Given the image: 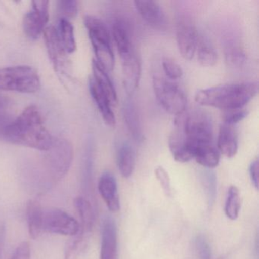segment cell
<instances>
[{"mask_svg": "<svg viewBox=\"0 0 259 259\" xmlns=\"http://www.w3.org/2000/svg\"><path fill=\"white\" fill-rule=\"evenodd\" d=\"M259 163L257 159L252 162L249 166V175L251 177V182L256 189H258L259 180Z\"/></svg>", "mask_w": 259, "mask_h": 259, "instance_id": "cell-36", "label": "cell"}, {"mask_svg": "<svg viewBox=\"0 0 259 259\" xmlns=\"http://www.w3.org/2000/svg\"><path fill=\"white\" fill-rule=\"evenodd\" d=\"M258 92L257 82H242L223 84L201 89L195 94V100L198 104L221 110L242 109Z\"/></svg>", "mask_w": 259, "mask_h": 259, "instance_id": "cell-2", "label": "cell"}, {"mask_svg": "<svg viewBox=\"0 0 259 259\" xmlns=\"http://www.w3.org/2000/svg\"><path fill=\"white\" fill-rule=\"evenodd\" d=\"M79 229V223L64 210L58 208L44 210V232L72 236L78 233Z\"/></svg>", "mask_w": 259, "mask_h": 259, "instance_id": "cell-8", "label": "cell"}, {"mask_svg": "<svg viewBox=\"0 0 259 259\" xmlns=\"http://www.w3.org/2000/svg\"><path fill=\"white\" fill-rule=\"evenodd\" d=\"M98 191L106 205L111 212L119 211L120 209L117 182L113 174L104 172L98 182Z\"/></svg>", "mask_w": 259, "mask_h": 259, "instance_id": "cell-14", "label": "cell"}, {"mask_svg": "<svg viewBox=\"0 0 259 259\" xmlns=\"http://www.w3.org/2000/svg\"><path fill=\"white\" fill-rule=\"evenodd\" d=\"M240 209L241 197L239 189L236 186H231L227 192L224 207L226 216L231 221H236L239 217Z\"/></svg>", "mask_w": 259, "mask_h": 259, "instance_id": "cell-26", "label": "cell"}, {"mask_svg": "<svg viewBox=\"0 0 259 259\" xmlns=\"http://www.w3.org/2000/svg\"><path fill=\"white\" fill-rule=\"evenodd\" d=\"M134 4L141 17L151 28L159 31L166 29L167 19L158 2L151 0H136Z\"/></svg>", "mask_w": 259, "mask_h": 259, "instance_id": "cell-10", "label": "cell"}, {"mask_svg": "<svg viewBox=\"0 0 259 259\" xmlns=\"http://www.w3.org/2000/svg\"><path fill=\"white\" fill-rule=\"evenodd\" d=\"M57 32L65 53L72 54L75 52L77 48L76 41H75L74 27L70 21L60 19L59 31H57Z\"/></svg>", "mask_w": 259, "mask_h": 259, "instance_id": "cell-25", "label": "cell"}, {"mask_svg": "<svg viewBox=\"0 0 259 259\" xmlns=\"http://www.w3.org/2000/svg\"><path fill=\"white\" fill-rule=\"evenodd\" d=\"M218 150L220 154L228 158L236 155L238 151V138L233 125L224 123L220 127Z\"/></svg>", "mask_w": 259, "mask_h": 259, "instance_id": "cell-18", "label": "cell"}, {"mask_svg": "<svg viewBox=\"0 0 259 259\" xmlns=\"http://www.w3.org/2000/svg\"><path fill=\"white\" fill-rule=\"evenodd\" d=\"M202 181L207 191L209 204H212L214 202L215 197H216L217 183L215 174L212 171H205L203 174Z\"/></svg>", "mask_w": 259, "mask_h": 259, "instance_id": "cell-31", "label": "cell"}, {"mask_svg": "<svg viewBox=\"0 0 259 259\" xmlns=\"http://www.w3.org/2000/svg\"><path fill=\"white\" fill-rule=\"evenodd\" d=\"M0 136L13 145L47 151L52 146L54 138L45 126L40 110L31 105L4 126Z\"/></svg>", "mask_w": 259, "mask_h": 259, "instance_id": "cell-1", "label": "cell"}, {"mask_svg": "<svg viewBox=\"0 0 259 259\" xmlns=\"http://www.w3.org/2000/svg\"><path fill=\"white\" fill-rule=\"evenodd\" d=\"M84 25L96 56L95 60L106 71H111L114 68L115 57L107 26L101 19L92 16L84 18Z\"/></svg>", "mask_w": 259, "mask_h": 259, "instance_id": "cell-5", "label": "cell"}, {"mask_svg": "<svg viewBox=\"0 0 259 259\" xmlns=\"http://www.w3.org/2000/svg\"><path fill=\"white\" fill-rule=\"evenodd\" d=\"M92 78L98 87L108 97L113 106L116 105L117 104V94L110 76L107 74V71H106L95 60L92 61Z\"/></svg>", "mask_w": 259, "mask_h": 259, "instance_id": "cell-22", "label": "cell"}, {"mask_svg": "<svg viewBox=\"0 0 259 259\" xmlns=\"http://www.w3.org/2000/svg\"><path fill=\"white\" fill-rule=\"evenodd\" d=\"M181 130L193 148L199 144L212 142L213 124L209 115L204 112L195 110L188 114L181 125Z\"/></svg>", "mask_w": 259, "mask_h": 259, "instance_id": "cell-7", "label": "cell"}, {"mask_svg": "<svg viewBox=\"0 0 259 259\" xmlns=\"http://www.w3.org/2000/svg\"><path fill=\"white\" fill-rule=\"evenodd\" d=\"M57 8L59 14L61 16V19L66 20L69 21V19H74L78 14V2L75 0L59 1L57 2Z\"/></svg>", "mask_w": 259, "mask_h": 259, "instance_id": "cell-29", "label": "cell"}, {"mask_svg": "<svg viewBox=\"0 0 259 259\" xmlns=\"http://www.w3.org/2000/svg\"><path fill=\"white\" fill-rule=\"evenodd\" d=\"M6 227L5 224L3 221H0V256L2 254L3 248H4V241H5Z\"/></svg>", "mask_w": 259, "mask_h": 259, "instance_id": "cell-37", "label": "cell"}, {"mask_svg": "<svg viewBox=\"0 0 259 259\" xmlns=\"http://www.w3.org/2000/svg\"><path fill=\"white\" fill-rule=\"evenodd\" d=\"M124 115L127 125L133 138L136 141L142 140V132L139 122V116L136 113V108L132 103H127L124 109Z\"/></svg>", "mask_w": 259, "mask_h": 259, "instance_id": "cell-27", "label": "cell"}, {"mask_svg": "<svg viewBox=\"0 0 259 259\" xmlns=\"http://www.w3.org/2000/svg\"><path fill=\"white\" fill-rule=\"evenodd\" d=\"M43 34L50 60L56 72H59L63 66L65 51L60 43L57 30L54 26H48Z\"/></svg>", "mask_w": 259, "mask_h": 259, "instance_id": "cell-15", "label": "cell"}, {"mask_svg": "<svg viewBox=\"0 0 259 259\" xmlns=\"http://www.w3.org/2000/svg\"><path fill=\"white\" fill-rule=\"evenodd\" d=\"M177 43L179 51L185 60H191L195 57L198 49V33L192 24L181 22L177 29Z\"/></svg>", "mask_w": 259, "mask_h": 259, "instance_id": "cell-11", "label": "cell"}, {"mask_svg": "<svg viewBox=\"0 0 259 259\" xmlns=\"http://www.w3.org/2000/svg\"><path fill=\"white\" fill-rule=\"evenodd\" d=\"M113 36L119 57L134 51L130 28L126 22L118 19L113 25Z\"/></svg>", "mask_w": 259, "mask_h": 259, "instance_id": "cell-21", "label": "cell"}, {"mask_svg": "<svg viewBox=\"0 0 259 259\" xmlns=\"http://www.w3.org/2000/svg\"><path fill=\"white\" fill-rule=\"evenodd\" d=\"M30 11L23 19V30L31 40H37L47 28L49 21V2L33 1Z\"/></svg>", "mask_w": 259, "mask_h": 259, "instance_id": "cell-9", "label": "cell"}, {"mask_svg": "<svg viewBox=\"0 0 259 259\" xmlns=\"http://www.w3.org/2000/svg\"><path fill=\"white\" fill-rule=\"evenodd\" d=\"M45 152L40 192L49 190L51 186L63 180L69 172L73 160V147L66 139H54L52 146Z\"/></svg>", "mask_w": 259, "mask_h": 259, "instance_id": "cell-3", "label": "cell"}, {"mask_svg": "<svg viewBox=\"0 0 259 259\" xmlns=\"http://www.w3.org/2000/svg\"><path fill=\"white\" fill-rule=\"evenodd\" d=\"M136 152L133 147L127 142L122 144L117 151V165L124 178L131 177L136 167Z\"/></svg>", "mask_w": 259, "mask_h": 259, "instance_id": "cell-23", "label": "cell"}, {"mask_svg": "<svg viewBox=\"0 0 259 259\" xmlns=\"http://www.w3.org/2000/svg\"><path fill=\"white\" fill-rule=\"evenodd\" d=\"M74 203L81 221L80 228L89 234L92 231L95 221V214L92 204L87 198L82 196L77 197Z\"/></svg>", "mask_w": 259, "mask_h": 259, "instance_id": "cell-24", "label": "cell"}, {"mask_svg": "<svg viewBox=\"0 0 259 259\" xmlns=\"http://www.w3.org/2000/svg\"><path fill=\"white\" fill-rule=\"evenodd\" d=\"M247 116H248V112L246 110H242V109L227 110L223 116V119H224V124L233 125L245 119Z\"/></svg>", "mask_w": 259, "mask_h": 259, "instance_id": "cell-33", "label": "cell"}, {"mask_svg": "<svg viewBox=\"0 0 259 259\" xmlns=\"http://www.w3.org/2000/svg\"><path fill=\"white\" fill-rule=\"evenodd\" d=\"M197 53H198V63L201 66L204 67H210L216 64L218 54L214 48L210 44L204 40H202L201 43H198Z\"/></svg>", "mask_w": 259, "mask_h": 259, "instance_id": "cell-28", "label": "cell"}, {"mask_svg": "<svg viewBox=\"0 0 259 259\" xmlns=\"http://www.w3.org/2000/svg\"><path fill=\"white\" fill-rule=\"evenodd\" d=\"M101 259H119L117 227L114 220L105 218L101 227Z\"/></svg>", "mask_w": 259, "mask_h": 259, "instance_id": "cell-12", "label": "cell"}, {"mask_svg": "<svg viewBox=\"0 0 259 259\" xmlns=\"http://www.w3.org/2000/svg\"><path fill=\"white\" fill-rule=\"evenodd\" d=\"M169 147L176 161L187 163L193 159V147L185 137L181 128L174 130L169 136Z\"/></svg>", "mask_w": 259, "mask_h": 259, "instance_id": "cell-16", "label": "cell"}, {"mask_svg": "<svg viewBox=\"0 0 259 259\" xmlns=\"http://www.w3.org/2000/svg\"><path fill=\"white\" fill-rule=\"evenodd\" d=\"M28 232L32 239H38L43 231L44 209L38 201L30 200L27 204Z\"/></svg>", "mask_w": 259, "mask_h": 259, "instance_id": "cell-20", "label": "cell"}, {"mask_svg": "<svg viewBox=\"0 0 259 259\" xmlns=\"http://www.w3.org/2000/svg\"><path fill=\"white\" fill-rule=\"evenodd\" d=\"M89 90L104 122L109 126L114 127L116 121V116L112 110L113 104L108 97L98 87L92 77L89 79Z\"/></svg>", "mask_w": 259, "mask_h": 259, "instance_id": "cell-17", "label": "cell"}, {"mask_svg": "<svg viewBox=\"0 0 259 259\" xmlns=\"http://www.w3.org/2000/svg\"><path fill=\"white\" fill-rule=\"evenodd\" d=\"M195 248L199 259H211V250L208 242L202 235L195 239Z\"/></svg>", "mask_w": 259, "mask_h": 259, "instance_id": "cell-32", "label": "cell"}, {"mask_svg": "<svg viewBox=\"0 0 259 259\" xmlns=\"http://www.w3.org/2000/svg\"><path fill=\"white\" fill-rule=\"evenodd\" d=\"M153 87L160 105L167 113L177 116L184 113L187 98L178 84L162 77L154 76Z\"/></svg>", "mask_w": 259, "mask_h": 259, "instance_id": "cell-6", "label": "cell"}, {"mask_svg": "<svg viewBox=\"0 0 259 259\" xmlns=\"http://www.w3.org/2000/svg\"><path fill=\"white\" fill-rule=\"evenodd\" d=\"M193 159L203 167L213 169L219 164L221 154L212 143L199 144L194 147Z\"/></svg>", "mask_w": 259, "mask_h": 259, "instance_id": "cell-19", "label": "cell"}, {"mask_svg": "<svg viewBox=\"0 0 259 259\" xmlns=\"http://www.w3.org/2000/svg\"><path fill=\"white\" fill-rule=\"evenodd\" d=\"M41 82L37 70L28 66L0 68V91L35 93Z\"/></svg>", "mask_w": 259, "mask_h": 259, "instance_id": "cell-4", "label": "cell"}, {"mask_svg": "<svg viewBox=\"0 0 259 259\" xmlns=\"http://www.w3.org/2000/svg\"><path fill=\"white\" fill-rule=\"evenodd\" d=\"M162 66H163V72L169 79H179L183 76V71L181 66L172 59L165 57L162 61Z\"/></svg>", "mask_w": 259, "mask_h": 259, "instance_id": "cell-30", "label": "cell"}, {"mask_svg": "<svg viewBox=\"0 0 259 259\" xmlns=\"http://www.w3.org/2000/svg\"><path fill=\"white\" fill-rule=\"evenodd\" d=\"M7 118L6 117L5 115L3 114L2 113H0V133L2 131L3 128H4L7 124H8L9 122H7Z\"/></svg>", "mask_w": 259, "mask_h": 259, "instance_id": "cell-38", "label": "cell"}, {"mask_svg": "<svg viewBox=\"0 0 259 259\" xmlns=\"http://www.w3.org/2000/svg\"><path fill=\"white\" fill-rule=\"evenodd\" d=\"M155 175L157 180L161 186L162 189L164 192L166 196L169 197L171 195V183L169 174L166 172V169L162 166H158L155 169Z\"/></svg>", "mask_w": 259, "mask_h": 259, "instance_id": "cell-34", "label": "cell"}, {"mask_svg": "<svg viewBox=\"0 0 259 259\" xmlns=\"http://www.w3.org/2000/svg\"><path fill=\"white\" fill-rule=\"evenodd\" d=\"M10 259H31V247L28 242H23L15 250Z\"/></svg>", "mask_w": 259, "mask_h": 259, "instance_id": "cell-35", "label": "cell"}, {"mask_svg": "<svg viewBox=\"0 0 259 259\" xmlns=\"http://www.w3.org/2000/svg\"><path fill=\"white\" fill-rule=\"evenodd\" d=\"M123 82L128 95H131L139 86L142 67L136 52L121 56Z\"/></svg>", "mask_w": 259, "mask_h": 259, "instance_id": "cell-13", "label": "cell"}, {"mask_svg": "<svg viewBox=\"0 0 259 259\" xmlns=\"http://www.w3.org/2000/svg\"><path fill=\"white\" fill-rule=\"evenodd\" d=\"M9 104V100L6 97L0 96V111L4 110Z\"/></svg>", "mask_w": 259, "mask_h": 259, "instance_id": "cell-39", "label": "cell"}]
</instances>
